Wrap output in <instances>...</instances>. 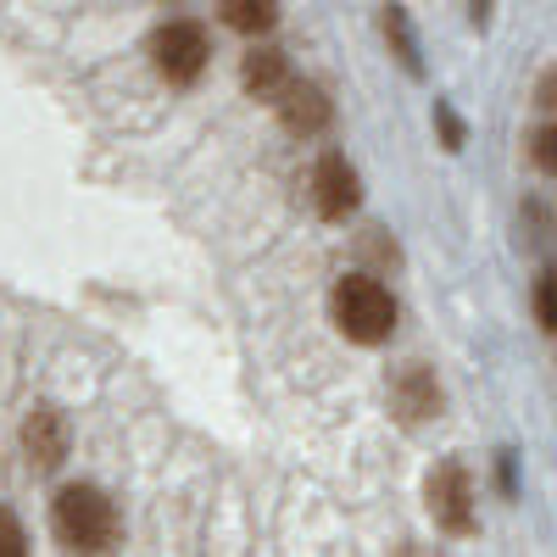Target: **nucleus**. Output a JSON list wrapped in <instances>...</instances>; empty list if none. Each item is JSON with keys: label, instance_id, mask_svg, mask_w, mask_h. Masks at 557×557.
<instances>
[{"label": "nucleus", "instance_id": "obj_7", "mask_svg": "<svg viewBox=\"0 0 557 557\" xmlns=\"http://www.w3.org/2000/svg\"><path fill=\"white\" fill-rule=\"evenodd\" d=\"M273 101H278V112H285V123H290L296 134H312V128L330 123V101H323L312 84H285Z\"/></svg>", "mask_w": 557, "mask_h": 557}, {"label": "nucleus", "instance_id": "obj_1", "mask_svg": "<svg viewBox=\"0 0 557 557\" xmlns=\"http://www.w3.org/2000/svg\"><path fill=\"white\" fill-rule=\"evenodd\" d=\"M335 323H341L346 341L380 346L396 330V301H391V290L380 285V278L351 273V278H341V285H335Z\"/></svg>", "mask_w": 557, "mask_h": 557}, {"label": "nucleus", "instance_id": "obj_6", "mask_svg": "<svg viewBox=\"0 0 557 557\" xmlns=\"http://www.w3.org/2000/svg\"><path fill=\"white\" fill-rule=\"evenodd\" d=\"M23 446H28V457L39 462V469H57L62 451H67V424H62V412H57V407H39V412L28 418V430H23Z\"/></svg>", "mask_w": 557, "mask_h": 557}, {"label": "nucleus", "instance_id": "obj_12", "mask_svg": "<svg viewBox=\"0 0 557 557\" xmlns=\"http://www.w3.org/2000/svg\"><path fill=\"white\" fill-rule=\"evenodd\" d=\"M535 162L557 178V128H541V134H535Z\"/></svg>", "mask_w": 557, "mask_h": 557}, {"label": "nucleus", "instance_id": "obj_5", "mask_svg": "<svg viewBox=\"0 0 557 557\" xmlns=\"http://www.w3.org/2000/svg\"><path fill=\"white\" fill-rule=\"evenodd\" d=\"M430 507H435V519L446 530H469V480H462L457 462H446V469L430 474Z\"/></svg>", "mask_w": 557, "mask_h": 557}, {"label": "nucleus", "instance_id": "obj_9", "mask_svg": "<svg viewBox=\"0 0 557 557\" xmlns=\"http://www.w3.org/2000/svg\"><path fill=\"white\" fill-rule=\"evenodd\" d=\"M246 84L257 89V96H278V89L290 84V73H285V57H278V51H257V57L246 62Z\"/></svg>", "mask_w": 557, "mask_h": 557}, {"label": "nucleus", "instance_id": "obj_3", "mask_svg": "<svg viewBox=\"0 0 557 557\" xmlns=\"http://www.w3.org/2000/svg\"><path fill=\"white\" fill-rule=\"evenodd\" d=\"M151 62L168 84H196L207 67V34L196 23H162L151 34Z\"/></svg>", "mask_w": 557, "mask_h": 557}, {"label": "nucleus", "instance_id": "obj_11", "mask_svg": "<svg viewBox=\"0 0 557 557\" xmlns=\"http://www.w3.org/2000/svg\"><path fill=\"white\" fill-rule=\"evenodd\" d=\"M28 552V541H23V524L0 507V557H23Z\"/></svg>", "mask_w": 557, "mask_h": 557}, {"label": "nucleus", "instance_id": "obj_10", "mask_svg": "<svg viewBox=\"0 0 557 557\" xmlns=\"http://www.w3.org/2000/svg\"><path fill=\"white\" fill-rule=\"evenodd\" d=\"M535 312H541V330H557V268L541 278V290H535Z\"/></svg>", "mask_w": 557, "mask_h": 557}, {"label": "nucleus", "instance_id": "obj_4", "mask_svg": "<svg viewBox=\"0 0 557 557\" xmlns=\"http://www.w3.org/2000/svg\"><path fill=\"white\" fill-rule=\"evenodd\" d=\"M312 190H318V212H323V218H346V212L357 207V173H351V162L330 151V157L318 162Z\"/></svg>", "mask_w": 557, "mask_h": 557}, {"label": "nucleus", "instance_id": "obj_2", "mask_svg": "<svg viewBox=\"0 0 557 557\" xmlns=\"http://www.w3.org/2000/svg\"><path fill=\"white\" fill-rule=\"evenodd\" d=\"M57 535L78 552H101L112 546L117 535V513H112V502L96 491V485H67L57 496Z\"/></svg>", "mask_w": 557, "mask_h": 557}, {"label": "nucleus", "instance_id": "obj_8", "mask_svg": "<svg viewBox=\"0 0 557 557\" xmlns=\"http://www.w3.org/2000/svg\"><path fill=\"white\" fill-rule=\"evenodd\" d=\"M278 17V0H223V23L240 34H262Z\"/></svg>", "mask_w": 557, "mask_h": 557}]
</instances>
